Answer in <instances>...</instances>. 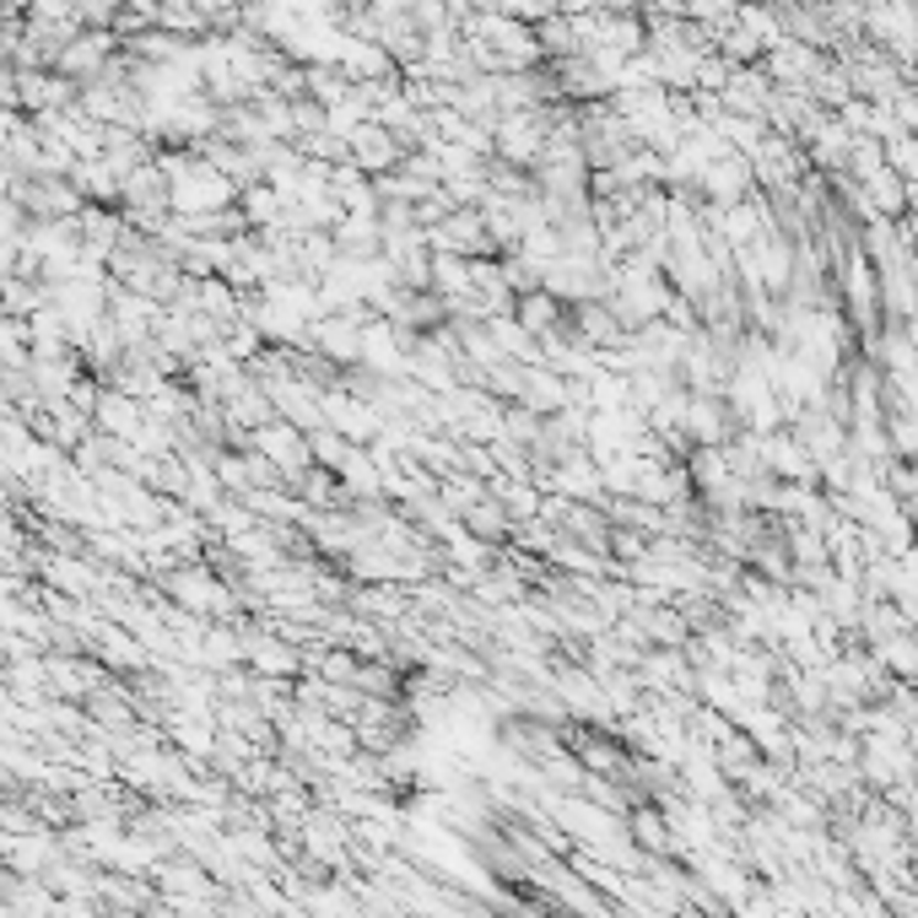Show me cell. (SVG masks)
Here are the masks:
<instances>
[{
    "label": "cell",
    "instance_id": "7a4b0ae2",
    "mask_svg": "<svg viewBox=\"0 0 918 918\" xmlns=\"http://www.w3.org/2000/svg\"><path fill=\"white\" fill-rule=\"evenodd\" d=\"M168 595H173L184 611H227V606H233L227 584H222L211 567H195V562L168 573Z\"/></svg>",
    "mask_w": 918,
    "mask_h": 918
},
{
    "label": "cell",
    "instance_id": "277c9868",
    "mask_svg": "<svg viewBox=\"0 0 918 918\" xmlns=\"http://www.w3.org/2000/svg\"><path fill=\"white\" fill-rule=\"evenodd\" d=\"M319 352L324 357H335V362H357L362 357V335L352 330V324H319Z\"/></svg>",
    "mask_w": 918,
    "mask_h": 918
},
{
    "label": "cell",
    "instance_id": "3957f363",
    "mask_svg": "<svg viewBox=\"0 0 918 918\" xmlns=\"http://www.w3.org/2000/svg\"><path fill=\"white\" fill-rule=\"evenodd\" d=\"M459 524H465L476 541H487V546H503V541H513V519H509V509H503L498 498H481L476 509H465V513H459Z\"/></svg>",
    "mask_w": 918,
    "mask_h": 918
},
{
    "label": "cell",
    "instance_id": "6da1fadb",
    "mask_svg": "<svg viewBox=\"0 0 918 918\" xmlns=\"http://www.w3.org/2000/svg\"><path fill=\"white\" fill-rule=\"evenodd\" d=\"M249 449H255L259 459H270V465L287 476V487L303 476L308 465H313V444H308V433H303V427H292V421H281V416L249 433Z\"/></svg>",
    "mask_w": 918,
    "mask_h": 918
},
{
    "label": "cell",
    "instance_id": "5b68a950",
    "mask_svg": "<svg viewBox=\"0 0 918 918\" xmlns=\"http://www.w3.org/2000/svg\"><path fill=\"white\" fill-rule=\"evenodd\" d=\"M557 324V308L546 303V298H524V308H519V330H530V335H546Z\"/></svg>",
    "mask_w": 918,
    "mask_h": 918
}]
</instances>
